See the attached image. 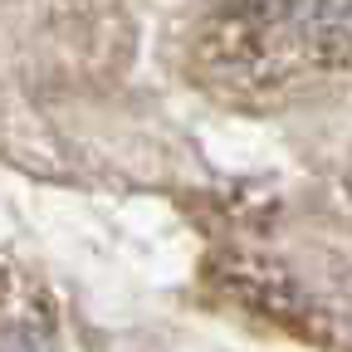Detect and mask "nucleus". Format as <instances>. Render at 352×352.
I'll return each mask as SVG.
<instances>
[{"label":"nucleus","instance_id":"1","mask_svg":"<svg viewBox=\"0 0 352 352\" xmlns=\"http://www.w3.org/2000/svg\"><path fill=\"white\" fill-rule=\"evenodd\" d=\"M333 20H338V30H352V0H338V6H333Z\"/></svg>","mask_w":352,"mask_h":352}]
</instances>
